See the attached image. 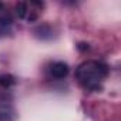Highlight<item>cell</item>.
<instances>
[{"label": "cell", "mask_w": 121, "mask_h": 121, "mask_svg": "<svg viewBox=\"0 0 121 121\" xmlns=\"http://www.w3.org/2000/svg\"><path fill=\"white\" fill-rule=\"evenodd\" d=\"M14 83H16V80H14V77L12 74H2L0 76V87L10 88Z\"/></svg>", "instance_id": "5"}, {"label": "cell", "mask_w": 121, "mask_h": 121, "mask_svg": "<svg viewBox=\"0 0 121 121\" xmlns=\"http://www.w3.org/2000/svg\"><path fill=\"white\" fill-rule=\"evenodd\" d=\"M108 76V66L103 61L88 60L81 63L76 69V78L78 83L90 91H97L101 88V83Z\"/></svg>", "instance_id": "1"}, {"label": "cell", "mask_w": 121, "mask_h": 121, "mask_svg": "<svg viewBox=\"0 0 121 121\" xmlns=\"http://www.w3.org/2000/svg\"><path fill=\"white\" fill-rule=\"evenodd\" d=\"M33 33H34L36 37H39L41 40H48V39L53 37V29L48 24H40V26H37L33 30Z\"/></svg>", "instance_id": "3"}, {"label": "cell", "mask_w": 121, "mask_h": 121, "mask_svg": "<svg viewBox=\"0 0 121 121\" xmlns=\"http://www.w3.org/2000/svg\"><path fill=\"white\" fill-rule=\"evenodd\" d=\"M48 73L53 78H57V80H61V78H66L70 73V69H69V64L64 63V61H56L50 66L48 69Z\"/></svg>", "instance_id": "2"}, {"label": "cell", "mask_w": 121, "mask_h": 121, "mask_svg": "<svg viewBox=\"0 0 121 121\" xmlns=\"http://www.w3.org/2000/svg\"><path fill=\"white\" fill-rule=\"evenodd\" d=\"M77 47H78L80 50H83V51H84V50H88V44H86V43H80Z\"/></svg>", "instance_id": "6"}, {"label": "cell", "mask_w": 121, "mask_h": 121, "mask_svg": "<svg viewBox=\"0 0 121 121\" xmlns=\"http://www.w3.org/2000/svg\"><path fill=\"white\" fill-rule=\"evenodd\" d=\"M7 27H9V26H3V24H0V33H6V31H7Z\"/></svg>", "instance_id": "7"}, {"label": "cell", "mask_w": 121, "mask_h": 121, "mask_svg": "<svg viewBox=\"0 0 121 121\" xmlns=\"http://www.w3.org/2000/svg\"><path fill=\"white\" fill-rule=\"evenodd\" d=\"M0 24L9 26V27L12 24V16H10L9 10L6 9V6L3 3H0Z\"/></svg>", "instance_id": "4"}]
</instances>
